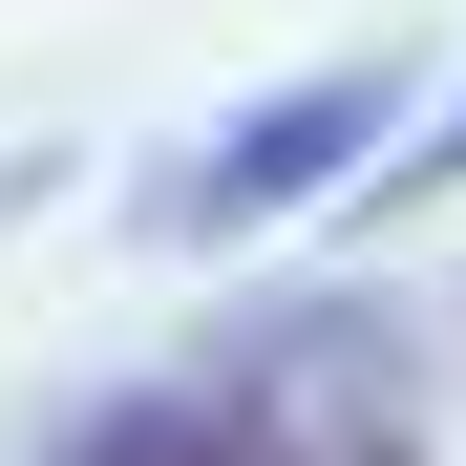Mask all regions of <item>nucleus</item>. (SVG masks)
<instances>
[{
	"label": "nucleus",
	"mask_w": 466,
	"mask_h": 466,
	"mask_svg": "<svg viewBox=\"0 0 466 466\" xmlns=\"http://www.w3.org/2000/svg\"><path fill=\"white\" fill-rule=\"evenodd\" d=\"M319 466H424V445H403V424H339V445H319Z\"/></svg>",
	"instance_id": "obj_4"
},
{
	"label": "nucleus",
	"mask_w": 466,
	"mask_h": 466,
	"mask_svg": "<svg viewBox=\"0 0 466 466\" xmlns=\"http://www.w3.org/2000/svg\"><path fill=\"white\" fill-rule=\"evenodd\" d=\"M381 424H403V403H381ZM319 445L339 424L297 403V381H255V360H233V381H127V403L64 424V466H319Z\"/></svg>",
	"instance_id": "obj_2"
},
{
	"label": "nucleus",
	"mask_w": 466,
	"mask_h": 466,
	"mask_svg": "<svg viewBox=\"0 0 466 466\" xmlns=\"http://www.w3.org/2000/svg\"><path fill=\"white\" fill-rule=\"evenodd\" d=\"M360 191H466V106H445V127H403V148H381Z\"/></svg>",
	"instance_id": "obj_3"
},
{
	"label": "nucleus",
	"mask_w": 466,
	"mask_h": 466,
	"mask_svg": "<svg viewBox=\"0 0 466 466\" xmlns=\"http://www.w3.org/2000/svg\"><path fill=\"white\" fill-rule=\"evenodd\" d=\"M381 148H403V64H319V86L233 106L212 148H170V170L127 191V233H148V255H233V233H276V212H319V191H360Z\"/></svg>",
	"instance_id": "obj_1"
}]
</instances>
